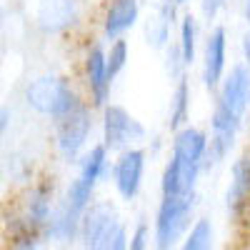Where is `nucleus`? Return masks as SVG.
<instances>
[{
  "label": "nucleus",
  "mask_w": 250,
  "mask_h": 250,
  "mask_svg": "<svg viewBox=\"0 0 250 250\" xmlns=\"http://www.w3.org/2000/svg\"><path fill=\"white\" fill-rule=\"evenodd\" d=\"M80 83H83L85 100L90 103L95 110H100L103 105H108V103H110L115 80L110 78L108 60H105V43H103L100 38H90L85 43V48H83Z\"/></svg>",
  "instance_id": "39448f33"
},
{
  "label": "nucleus",
  "mask_w": 250,
  "mask_h": 250,
  "mask_svg": "<svg viewBox=\"0 0 250 250\" xmlns=\"http://www.w3.org/2000/svg\"><path fill=\"white\" fill-rule=\"evenodd\" d=\"M198 210V193L190 195H170L158 203L153 218V248L155 250H173L180 245L185 233L190 230Z\"/></svg>",
  "instance_id": "7ed1b4c3"
},
{
  "label": "nucleus",
  "mask_w": 250,
  "mask_h": 250,
  "mask_svg": "<svg viewBox=\"0 0 250 250\" xmlns=\"http://www.w3.org/2000/svg\"><path fill=\"white\" fill-rule=\"evenodd\" d=\"M160 58H163L160 60L163 62V73H165V78H168L170 83H175V80H180L185 75H190V68H188V62L183 60V53H180L175 40L160 53Z\"/></svg>",
  "instance_id": "b1692460"
},
{
  "label": "nucleus",
  "mask_w": 250,
  "mask_h": 250,
  "mask_svg": "<svg viewBox=\"0 0 250 250\" xmlns=\"http://www.w3.org/2000/svg\"><path fill=\"white\" fill-rule=\"evenodd\" d=\"M230 0H198V15L203 23L208 25H215L220 23V15L228 10Z\"/></svg>",
  "instance_id": "bb28decb"
},
{
  "label": "nucleus",
  "mask_w": 250,
  "mask_h": 250,
  "mask_svg": "<svg viewBox=\"0 0 250 250\" xmlns=\"http://www.w3.org/2000/svg\"><path fill=\"white\" fill-rule=\"evenodd\" d=\"M80 220H83V213L75 210L73 205H68L62 198H58V205L45 225V238L48 243H55V245H73L78 243V235H80Z\"/></svg>",
  "instance_id": "a211bd4d"
},
{
  "label": "nucleus",
  "mask_w": 250,
  "mask_h": 250,
  "mask_svg": "<svg viewBox=\"0 0 250 250\" xmlns=\"http://www.w3.org/2000/svg\"><path fill=\"white\" fill-rule=\"evenodd\" d=\"M203 168L200 165H193V163H185L175 155L168 153L163 163V170H160V180H158V188H160V195L163 198H170V195H190V193H198V183L203 178Z\"/></svg>",
  "instance_id": "2eb2a0df"
},
{
  "label": "nucleus",
  "mask_w": 250,
  "mask_h": 250,
  "mask_svg": "<svg viewBox=\"0 0 250 250\" xmlns=\"http://www.w3.org/2000/svg\"><path fill=\"white\" fill-rule=\"evenodd\" d=\"M193 123V80L185 75L173 83L170 98H168V110H165V128L175 133L183 125Z\"/></svg>",
  "instance_id": "6ab92c4d"
},
{
  "label": "nucleus",
  "mask_w": 250,
  "mask_h": 250,
  "mask_svg": "<svg viewBox=\"0 0 250 250\" xmlns=\"http://www.w3.org/2000/svg\"><path fill=\"white\" fill-rule=\"evenodd\" d=\"M8 173H10V178H13L15 183H23L25 188L35 180L33 163H30V158H25V155H13L10 163H8Z\"/></svg>",
  "instance_id": "393cba45"
},
{
  "label": "nucleus",
  "mask_w": 250,
  "mask_h": 250,
  "mask_svg": "<svg viewBox=\"0 0 250 250\" xmlns=\"http://www.w3.org/2000/svg\"><path fill=\"white\" fill-rule=\"evenodd\" d=\"M208 143H210V135H208V128H200V125L190 123V125H183L175 133H170L168 140V153L185 160V163H193L200 165L203 173H205V158H208Z\"/></svg>",
  "instance_id": "dca6fc26"
},
{
  "label": "nucleus",
  "mask_w": 250,
  "mask_h": 250,
  "mask_svg": "<svg viewBox=\"0 0 250 250\" xmlns=\"http://www.w3.org/2000/svg\"><path fill=\"white\" fill-rule=\"evenodd\" d=\"M83 0H35L33 25L45 38H65L83 25Z\"/></svg>",
  "instance_id": "0eeeda50"
},
{
  "label": "nucleus",
  "mask_w": 250,
  "mask_h": 250,
  "mask_svg": "<svg viewBox=\"0 0 250 250\" xmlns=\"http://www.w3.org/2000/svg\"><path fill=\"white\" fill-rule=\"evenodd\" d=\"M120 220L123 218L118 213V205L110 198H95L88 205V210L83 213V220H80V235H78L80 248L83 250H95L98 243L105 238Z\"/></svg>",
  "instance_id": "ddd939ff"
},
{
  "label": "nucleus",
  "mask_w": 250,
  "mask_h": 250,
  "mask_svg": "<svg viewBox=\"0 0 250 250\" xmlns=\"http://www.w3.org/2000/svg\"><path fill=\"white\" fill-rule=\"evenodd\" d=\"M98 140L115 155L125 148H135V145H145L148 143V128L145 123L128 110L120 103H108L98 110Z\"/></svg>",
  "instance_id": "20e7f679"
},
{
  "label": "nucleus",
  "mask_w": 250,
  "mask_h": 250,
  "mask_svg": "<svg viewBox=\"0 0 250 250\" xmlns=\"http://www.w3.org/2000/svg\"><path fill=\"white\" fill-rule=\"evenodd\" d=\"M143 20V0H103L98 15V38L110 43L128 38Z\"/></svg>",
  "instance_id": "9d476101"
},
{
  "label": "nucleus",
  "mask_w": 250,
  "mask_h": 250,
  "mask_svg": "<svg viewBox=\"0 0 250 250\" xmlns=\"http://www.w3.org/2000/svg\"><path fill=\"white\" fill-rule=\"evenodd\" d=\"M23 103L30 113L48 120L50 125L65 118L85 103V93L65 73H38L23 85Z\"/></svg>",
  "instance_id": "f257e3e1"
},
{
  "label": "nucleus",
  "mask_w": 250,
  "mask_h": 250,
  "mask_svg": "<svg viewBox=\"0 0 250 250\" xmlns=\"http://www.w3.org/2000/svg\"><path fill=\"white\" fill-rule=\"evenodd\" d=\"M130 55H133V48L128 38H115L110 43H105V60H108V70L113 80H118L125 73V68L130 65Z\"/></svg>",
  "instance_id": "4be33fe9"
},
{
  "label": "nucleus",
  "mask_w": 250,
  "mask_h": 250,
  "mask_svg": "<svg viewBox=\"0 0 250 250\" xmlns=\"http://www.w3.org/2000/svg\"><path fill=\"white\" fill-rule=\"evenodd\" d=\"M95 190H98V188H93L90 183H85L80 175H73V178L68 180V185H65V190H62L60 198L65 200L68 205H73L75 210L85 213L88 205L95 200Z\"/></svg>",
  "instance_id": "5701e85b"
},
{
  "label": "nucleus",
  "mask_w": 250,
  "mask_h": 250,
  "mask_svg": "<svg viewBox=\"0 0 250 250\" xmlns=\"http://www.w3.org/2000/svg\"><path fill=\"white\" fill-rule=\"evenodd\" d=\"M180 15H183V8L175 0H153L150 13L143 15V20H140L145 45L155 53H163L175 40Z\"/></svg>",
  "instance_id": "9b49d317"
},
{
  "label": "nucleus",
  "mask_w": 250,
  "mask_h": 250,
  "mask_svg": "<svg viewBox=\"0 0 250 250\" xmlns=\"http://www.w3.org/2000/svg\"><path fill=\"white\" fill-rule=\"evenodd\" d=\"M145 170H148V148L145 145H135V148H125L115 153L110 183L123 203H133L140 195Z\"/></svg>",
  "instance_id": "6e6552de"
},
{
  "label": "nucleus",
  "mask_w": 250,
  "mask_h": 250,
  "mask_svg": "<svg viewBox=\"0 0 250 250\" xmlns=\"http://www.w3.org/2000/svg\"><path fill=\"white\" fill-rule=\"evenodd\" d=\"M248 105H250V68L243 60H238L230 62L218 90L213 93V108L248 123Z\"/></svg>",
  "instance_id": "1a4fd4ad"
},
{
  "label": "nucleus",
  "mask_w": 250,
  "mask_h": 250,
  "mask_svg": "<svg viewBox=\"0 0 250 250\" xmlns=\"http://www.w3.org/2000/svg\"><path fill=\"white\" fill-rule=\"evenodd\" d=\"M95 133H98V110L85 100L80 108H75L65 118L53 123L55 155L65 165H75L80 160V155L95 143L93 140Z\"/></svg>",
  "instance_id": "f03ea898"
},
{
  "label": "nucleus",
  "mask_w": 250,
  "mask_h": 250,
  "mask_svg": "<svg viewBox=\"0 0 250 250\" xmlns=\"http://www.w3.org/2000/svg\"><path fill=\"white\" fill-rule=\"evenodd\" d=\"M10 125H13V110L0 103V143L5 140V135H8V130H10Z\"/></svg>",
  "instance_id": "c85d7f7f"
},
{
  "label": "nucleus",
  "mask_w": 250,
  "mask_h": 250,
  "mask_svg": "<svg viewBox=\"0 0 250 250\" xmlns=\"http://www.w3.org/2000/svg\"><path fill=\"white\" fill-rule=\"evenodd\" d=\"M175 3H178V5H180V8H183V10H185V8H188V5H190V3H193V0H175Z\"/></svg>",
  "instance_id": "2f4dec72"
},
{
  "label": "nucleus",
  "mask_w": 250,
  "mask_h": 250,
  "mask_svg": "<svg viewBox=\"0 0 250 250\" xmlns=\"http://www.w3.org/2000/svg\"><path fill=\"white\" fill-rule=\"evenodd\" d=\"M200 23L203 20L198 13L183 10V15L178 20V30H175V43L190 70L198 65V55H200V45H203V25Z\"/></svg>",
  "instance_id": "aec40b11"
},
{
  "label": "nucleus",
  "mask_w": 250,
  "mask_h": 250,
  "mask_svg": "<svg viewBox=\"0 0 250 250\" xmlns=\"http://www.w3.org/2000/svg\"><path fill=\"white\" fill-rule=\"evenodd\" d=\"M178 250H215V223L208 215H198Z\"/></svg>",
  "instance_id": "412c9836"
},
{
  "label": "nucleus",
  "mask_w": 250,
  "mask_h": 250,
  "mask_svg": "<svg viewBox=\"0 0 250 250\" xmlns=\"http://www.w3.org/2000/svg\"><path fill=\"white\" fill-rule=\"evenodd\" d=\"M5 25V5H3V0H0V30H3Z\"/></svg>",
  "instance_id": "7c9ffc66"
},
{
  "label": "nucleus",
  "mask_w": 250,
  "mask_h": 250,
  "mask_svg": "<svg viewBox=\"0 0 250 250\" xmlns=\"http://www.w3.org/2000/svg\"><path fill=\"white\" fill-rule=\"evenodd\" d=\"M230 68V35L223 23L208 25V33L203 35V45L198 55V78L200 85L208 93H215L220 80Z\"/></svg>",
  "instance_id": "423d86ee"
},
{
  "label": "nucleus",
  "mask_w": 250,
  "mask_h": 250,
  "mask_svg": "<svg viewBox=\"0 0 250 250\" xmlns=\"http://www.w3.org/2000/svg\"><path fill=\"white\" fill-rule=\"evenodd\" d=\"M153 243V233H150V225L148 223H138L133 230H130V240H128V250H150Z\"/></svg>",
  "instance_id": "cd10ccee"
},
{
  "label": "nucleus",
  "mask_w": 250,
  "mask_h": 250,
  "mask_svg": "<svg viewBox=\"0 0 250 250\" xmlns=\"http://www.w3.org/2000/svg\"><path fill=\"white\" fill-rule=\"evenodd\" d=\"M113 160H115V155L100 140H95L90 148L80 155V160L75 163V168H78L75 175H80L83 180L90 183L93 188L105 185L113 178Z\"/></svg>",
  "instance_id": "f3484780"
},
{
  "label": "nucleus",
  "mask_w": 250,
  "mask_h": 250,
  "mask_svg": "<svg viewBox=\"0 0 250 250\" xmlns=\"http://www.w3.org/2000/svg\"><path fill=\"white\" fill-rule=\"evenodd\" d=\"M223 200L228 218L240 220L250 213V150L238 153L233 158Z\"/></svg>",
  "instance_id": "4468645a"
},
{
  "label": "nucleus",
  "mask_w": 250,
  "mask_h": 250,
  "mask_svg": "<svg viewBox=\"0 0 250 250\" xmlns=\"http://www.w3.org/2000/svg\"><path fill=\"white\" fill-rule=\"evenodd\" d=\"M58 188L53 183V178H35L23 193L18 213L25 218V223H30L33 228L45 233V225L58 205Z\"/></svg>",
  "instance_id": "f8f14e48"
},
{
  "label": "nucleus",
  "mask_w": 250,
  "mask_h": 250,
  "mask_svg": "<svg viewBox=\"0 0 250 250\" xmlns=\"http://www.w3.org/2000/svg\"><path fill=\"white\" fill-rule=\"evenodd\" d=\"M248 123H250V105H248Z\"/></svg>",
  "instance_id": "473e14b6"
},
{
  "label": "nucleus",
  "mask_w": 250,
  "mask_h": 250,
  "mask_svg": "<svg viewBox=\"0 0 250 250\" xmlns=\"http://www.w3.org/2000/svg\"><path fill=\"white\" fill-rule=\"evenodd\" d=\"M128 240H130V233H128V225L125 220H120L113 230L98 243L95 250H128Z\"/></svg>",
  "instance_id": "a878e982"
},
{
  "label": "nucleus",
  "mask_w": 250,
  "mask_h": 250,
  "mask_svg": "<svg viewBox=\"0 0 250 250\" xmlns=\"http://www.w3.org/2000/svg\"><path fill=\"white\" fill-rule=\"evenodd\" d=\"M240 60L250 68V23H245V30L240 35Z\"/></svg>",
  "instance_id": "c756f323"
}]
</instances>
